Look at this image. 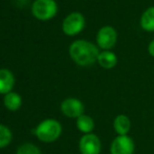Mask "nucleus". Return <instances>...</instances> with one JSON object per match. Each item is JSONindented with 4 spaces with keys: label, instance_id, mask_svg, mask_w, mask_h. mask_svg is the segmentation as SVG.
<instances>
[{
    "label": "nucleus",
    "instance_id": "nucleus-14",
    "mask_svg": "<svg viewBox=\"0 0 154 154\" xmlns=\"http://www.w3.org/2000/svg\"><path fill=\"white\" fill-rule=\"evenodd\" d=\"M3 103L4 106L11 111H17L19 108L21 107L22 104V99L17 92L11 91L10 93L4 95L3 97Z\"/></svg>",
    "mask_w": 154,
    "mask_h": 154
},
{
    "label": "nucleus",
    "instance_id": "nucleus-1",
    "mask_svg": "<svg viewBox=\"0 0 154 154\" xmlns=\"http://www.w3.org/2000/svg\"><path fill=\"white\" fill-rule=\"evenodd\" d=\"M71 60L79 66H91L97 61L99 48L87 40H75L70 44L68 49Z\"/></svg>",
    "mask_w": 154,
    "mask_h": 154
},
{
    "label": "nucleus",
    "instance_id": "nucleus-16",
    "mask_svg": "<svg viewBox=\"0 0 154 154\" xmlns=\"http://www.w3.org/2000/svg\"><path fill=\"white\" fill-rule=\"evenodd\" d=\"M17 154H41V151L37 146L27 143L19 147L17 150Z\"/></svg>",
    "mask_w": 154,
    "mask_h": 154
},
{
    "label": "nucleus",
    "instance_id": "nucleus-12",
    "mask_svg": "<svg viewBox=\"0 0 154 154\" xmlns=\"http://www.w3.org/2000/svg\"><path fill=\"white\" fill-rule=\"evenodd\" d=\"M75 125H77L78 130L84 134L92 133L93 129L95 127V123L93 121V119L91 116H87V114H82L81 116H79L77 119Z\"/></svg>",
    "mask_w": 154,
    "mask_h": 154
},
{
    "label": "nucleus",
    "instance_id": "nucleus-10",
    "mask_svg": "<svg viewBox=\"0 0 154 154\" xmlns=\"http://www.w3.org/2000/svg\"><path fill=\"white\" fill-rule=\"evenodd\" d=\"M113 129L118 135H128L131 129V121L126 114H119L113 120Z\"/></svg>",
    "mask_w": 154,
    "mask_h": 154
},
{
    "label": "nucleus",
    "instance_id": "nucleus-11",
    "mask_svg": "<svg viewBox=\"0 0 154 154\" xmlns=\"http://www.w3.org/2000/svg\"><path fill=\"white\" fill-rule=\"evenodd\" d=\"M97 63L104 69H111L118 64V57L111 51H103L99 54Z\"/></svg>",
    "mask_w": 154,
    "mask_h": 154
},
{
    "label": "nucleus",
    "instance_id": "nucleus-8",
    "mask_svg": "<svg viewBox=\"0 0 154 154\" xmlns=\"http://www.w3.org/2000/svg\"><path fill=\"white\" fill-rule=\"evenodd\" d=\"M84 104L75 97H68L61 104V111L64 116L70 119H78L84 114Z\"/></svg>",
    "mask_w": 154,
    "mask_h": 154
},
{
    "label": "nucleus",
    "instance_id": "nucleus-15",
    "mask_svg": "<svg viewBox=\"0 0 154 154\" xmlns=\"http://www.w3.org/2000/svg\"><path fill=\"white\" fill-rule=\"evenodd\" d=\"M12 140V132L6 126L0 124V149L8 146Z\"/></svg>",
    "mask_w": 154,
    "mask_h": 154
},
{
    "label": "nucleus",
    "instance_id": "nucleus-7",
    "mask_svg": "<svg viewBox=\"0 0 154 154\" xmlns=\"http://www.w3.org/2000/svg\"><path fill=\"white\" fill-rule=\"evenodd\" d=\"M81 154H100L102 151V142L94 133L84 134L79 142Z\"/></svg>",
    "mask_w": 154,
    "mask_h": 154
},
{
    "label": "nucleus",
    "instance_id": "nucleus-13",
    "mask_svg": "<svg viewBox=\"0 0 154 154\" xmlns=\"http://www.w3.org/2000/svg\"><path fill=\"white\" fill-rule=\"evenodd\" d=\"M140 26L146 32H154V6H150L143 13Z\"/></svg>",
    "mask_w": 154,
    "mask_h": 154
},
{
    "label": "nucleus",
    "instance_id": "nucleus-17",
    "mask_svg": "<svg viewBox=\"0 0 154 154\" xmlns=\"http://www.w3.org/2000/svg\"><path fill=\"white\" fill-rule=\"evenodd\" d=\"M148 51H149V55L151 56V57L154 58V40H152L150 42V44H149L148 46Z\"/></svg>",
    "mask_w": 154,
    "mask_h": 154
},
{
    "label": "nucleus",
    "instance_id": "nucleus-6",
    "mask_svg": "<svg viewBox=\"0 0 154 154\" xmlns=\"http://www.w3.org/2000/svg\"><path fill=\"white\" fill-rule=\"evenodd\" d=\"M135 143L129 135H118L110 145V154H133Z\"/></svg>",
    "mask_w": 154,
    "mask_h": 154
},
{
    "label": "nucleus",
    "instance_id": "nucleus-4",
    "mask_svg": "<svg viewBox=\"0 0 154 154\" xmlns=\"http://www.w3.org/2000/svg\"><path fill=\"white\" fill-rule=\"evenodd\" d=\"M85 27V18L79 12H72L65 17L62 23V31L67 36H75Z\"/></svg>",
    "mask_w": 154,
    "mask_h": 154
},
{
    "label": "nucleus",
    "instance_id": "nucleus-9",
    "mask_svg": "<svg viewBox=\"0 0 154 154\" xmlns=\"http://www.w3.org/2000/svg\"><path fill=\"white\" fill-rule=\"evenodd\" d=\"M15 85V77L8 69H0V94H8Z\"/></svg>",
    "mask_w": 154,
    "mask_h": 154
},
{
    "label": "nucleus",
    "instance_id": "nucleus-5",
    "mask_svg": "<svg viewBox=\"0 0 154 154\" xmlns=\"http://www.w3.org/2000/svg\"><path fill=\"white\" fill-rule=\"evenodd\" d=\"M118 40V32L116 29L106 25L99 29L97 34V44L103 51H110L116 45Z\"/></svg>",
    "mask_w": 154,
    "mask_h": 154
},
{
    "label": "nucleus",
    "instance_id": "nucleus-2",
    "mask_svg": "<svg viewBox=\"0 0 154 154\" xmlns=\"http://www.w3.org/2000/svg\"><path fill=\"white\" fill-rule=\"evenodd\" d=\"M62 133V126L54 119H47L41 122L35 129L36 136L44 143H53L60 137Z\"/></svg>",
    "mask_w": 154,
    "mask_h": 154
},
{
    "label": "nucleus",
    "instance_id": "nucleus-3",
    "mask_svg": "<svg viewBox=\"0 0 154 154\" xmlns=\"http://www.w3.org/2000/svg\"><path fill=\"white\" fill-rule=\"evenodd\" d=\"M32 13L38 20H51L57 15L58 4L55 0H35L32 5Z\"/></svg>",
    "mask_w": 154,
    "mask_h": 154
}]
</instances>
